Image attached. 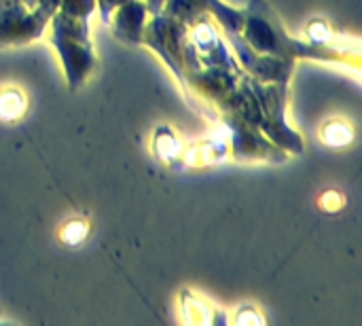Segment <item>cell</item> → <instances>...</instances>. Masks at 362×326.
I'll use <instances>...</instances> for the list:
<instances>
[{"label":"cell","instance_id":"cell-11","mask_svg":"<svg viewBox=\"0 0 362 326\" xmlns=\"http://www.w3.org/2000/svg\"><path fill=\"white\" fill-rule=\"evenodd\" d=\"M225 157H229V140L225 132L216 125L212 138L193 144L189 151L182 153V165H208V163H218Z\"/></svg>","mask_w":362,"mask_h":326},{"label":"cell","instance_id":"cell-3","mask_svg":"<svg viewBox=\"0 0 362 326\" xmlns=\"http://www.w3.org/2000/svg\"><path fill=\"white\" fill-rule=\"evenodd\" d=\"M252 93L257 95L263 125L261 132L282 151L288 155H301L305 151L303 138L299 132H295L286 121V102H288V85L284 83H261L252 76H248Z\"/></svg>","mask_w":362,"mask_h":326},{"label":"cell","instance_id":"cell-17","mask_svg":"<svg viewBox=\"0 0 362 326\" xmlns=\"http://www.w3.org/2000/svg\"><path fill=\"white\" fill-rule=\"evenodd\" d=\"M305 34H308V38H310L308 42L316 45V47H335V49H339V47H337V38H339V36H335L333 30H331L325 21H310ZM344 51H348V49H344Z\"/></svg>","mask_w":362,"mask_h":326},{"label":"cell","instance_id":"cell-14","mask_svg":"<svg viewBox=\"0 0 362 326\" xmlns=\"http://www.w3.org/2000/svg\"><path fill=\"white\" fill-rule=\"evenodd\" d=\"M28 98L19 87H2L0 89V121L15 123L25 115Z\"/></svg>","mask_w":362,"mask_h":326},{"label":"cell","instance_id":"cell-4","mask_svg":"<svg viewBox=\"0 0 362 326\" xmlns=\"http://www.w3.org/2000/svg\"><path fill=\"white\" fill-rule=\"evenodd\" d=\"M62 0H38L28 8L21 0H0V49L28 45L40 38Z\"/></svg>","mask_w":362,"mask_h":326},{"label":"cell","instance_id":"cell-5","mask_svg":"<svg viewBox=\"0 0 362 326\" xmlns=\"http://www.w3.org/2000/svg\"><path fill=\"white\" fill-rule=\"evenodd\" d=\"M229 140V157L235 161H267V163H284L288 153L276 146L261 129L238 119L235 115L221 112L214 121Z\"/></svg>","mask_w":362,"mask_h":326},{"label":"cell","instance_id":"cell-13","mask_svg":"<svg viewBox=\"0 0 362 326\" xmlns=\"http://www.w3.org/2000/svg\"><path fill=\"white\" fill-rule=\"evenodd\" d=\"M153 149H155V155L170 163L172 168H182V153H185V146L180 142V138L168 127H159L155 132V142H153Z\"/></svg>","mask_w":362,"mask_h":326},{"label":"cell","instance_id":"cell-10","mask_svg":"<svg viewBox=\"0 0 362 326\" xmlns=\"http://www.w3.org/2000/svg\"><path fill=\"white\" fill-rule=\"evenodd\" d=\"M148 8L144 0H127L110 15L112 34L125 45H142V32L146 25Z\"/></svg>","mask_w":362,"mask_h":326},{"label":"cell","instance_id":"cell-9","mask_svg":"<svg viewBox=\"0 0 362 326\" xmlns=\"http://www.w3.org/2000/svg\"><path fill=\"white\" fill-rule=\"evenodd\" d=\"M163 13L185 21L187 25H191L199 15L210 13L214 17V21L218 23V28L223 30V34L242 32L244 19H246L244 8L229 6L223 0H165Z\"/></svg>","mask_w":362,"mask_h":326},{"label":"cell","instance_id":"cell-12","mask_svg":"<svg viewBox=\"0 0 362 326\" xmlns=\"http://www.w3.org/2000/svg\"><path fill=\"white\" fill-rule=\"evenodd\" d=\"M180 308H182V316L187 325H225L227 322V316L221 310L212 308L208 301L199 299L191 291L180 293Z\"/></svg>","mask_w":362,"mask_h":326},{"label":"cell","instance_id":"cell-22","mask_svg":"<svg viewBox=\"0 0 362 326\" xmlns=\"http://www.w3.org/2000/svg\"><path fill=\"white\" fill-rule=\"evenodd\" d=\"M146 2V8H148V15H157L163 11V4L165 0H144Z\"/></svg>","mask_w":362,"mask_h":326},{"label":"cell","instance_id":"cell-18","mask_svg":"<svg viewBox=\"0 0 362 326\" xmlns=\"http://www.w3.org/2000/svg\"><path fill=\"white\" fill-rule=\"evenodd\" d=\"M59 11L72 17L91 19V15L95 13V0H62Z\"/></svg>","mask_w":362,"mask_h":326},{"label":"cell","instance_id":"cell-6","mask_svg":"<svg viewBox=\"0 0 362 326\" xmlns=\"http://www.w3.org/2000/svg\"><path fill=\"white\" fill-rule=\"evenodd\" d=\"M189 25L168 13L151 15V21H146L142 32V45L153 49L163 64L172 70V74L178 78V83H185V68H182V47L187 40Z\"/></svg>","mask_w":362,"mask_h":326},{"label":"cell","instance_id":"cell-1","mask_svg":"<svg viewBox=\"0 0 362 326\" xmlns=\"http://www.w3.org/2000/svg\"><path fill=\"white\" fill-rule=\"evenodd\" d=\"M244 40L257 51L280 59H316V62H337L354 66L358 70L361 55L335 47H316L312 42L293 38L282 25L280 17L267 0H248L244 8Z\"/></svg>","mask_w":362,"mask_h":326},{"label":"cell","instance_id":"cell-8","mask_svg":"<svg viewBox=\"0 0 362 326\" xmlns=\"http://www.w3.org/2000/svg\"><path fill=\"white\" fill-rule=\"evenodd\" d=\"M223 36L229 42L238 64L242 66V70L248 76H252V78H257L261 83H284V85H288L297 62L272 57V55H265V53H257L244 40L242 32H227Z\"/></svg>","mask_w":362,"mask_h":326},{"label":"cell","instance_id":"cell-15","mask_svg":"<svg viewBox=\"0 0 362 326\" xmlns=\"http://www.w3.org/2000/svg\"><path fill=\"white\" fill-rule=\"evenodd\" d=\"M354 127L348 121H327L320 129V138L327 146L341 149L354 140Z\"/></svg>","mask_w":362,"mask_h":326},{"label":"cell","instance_id":"cell-21","mask_svg":"<svg viewBox=\"0 0 362 326\" xmlns=\"http://www.w3.org/2000/svg\"><path fill=\"white\" fill-rule=\"evenodd\" d=\"M127 0H95V11L100 13V19H102V23H110V15H112V11L117 8V6H121V4H125Z\"/></svg>","mask_w":362,"mask_h":326},{"label":"cell","instance_id":"cell-19","mask_svg":"<svg viewBox=\"0 0 362 326\" xmlns=\"http://www.w3.org/2000/svg\"><path fill=\"white\" fill-rule=\"evenodd\" d=\"M233 322L238 326H248V325H265V318L261 316V312L252 305H242L235 312Z\"/></svg>","mask_w":362,"mask_h":326},{"label":"cell","instance_id":"cell-20","mask_svg":"<svg viewBox=\"0 0 362 326\" xmlns=\"http://www.w3.org/2000/svg\"><path fill=\"white\" fill-rule=\"evenodd\" d=\"M344 204H346V199H344V195L337 193V191H325V193L320 195V199H318V206H320L325 212H339V210L344 208Z\"/></svg>","mask_w":362,"mask_h":326},{"label":"cell","instance_id":"cell-7","mask_svg":"<svg viewBox=\"0 0 362 326\" xmlns=\"http://www.w3.org/2000/svg\"><path fill=\"white\" fill-rule=\"evenodd\" d=\"M187 38H189L191 47L195 49V55H197L202 68H208V66L231 68V70L242 68L238 64L229 42L223 36V30L218 28V23L214 21V17L210 13L199 15L189 25Z\"/></svg>","mask_w":362,"mask_h":326},{"label":"cell","instance_id":"cell-23","mask_svg":"<svg viewBox=\"0 0 362 326\" xmlns=\"http://www.w3.org/2000/svg\"><path fill=\"white\" fill-rule=\"evenodd\" d=\"M21 2H23V4H25V6H28V8H34V6H36V2H38V0H21Z\"/></svg>","mask_w":362,"mask_h":326},{"label":"cell","instance_id":"cell-16","mask_svg":"<svg viewBox=\"0 0 362 326\" xmlns=\"http://www.w3.org/2000/svg\"><path fill=\"white\" fill-rule=\"evenodd\" d=\"M87 233H89L87 221H83V219H72V221H68V223L59 229V240H62L66 246L74 248V246H81V244L85 242Z\"/></svg>","mask_w":362,"mask_h":326},{"label":"cell","instance_id":"cell-2","mask_svg":"<svg viewBox=\"0 0 362 326\" xmlns=\"http://www.w3.org/2000/svg\"><path fill=\"white\" fill-rule=\"evenodd\" d=\"M51 28V45L55 47L70 91H76L95 66V51L91 42L89 19L72 17L62 13L59 8L49 19Z\"/></svg>","mask_w":362,"mask_h":326}]
</instances>
